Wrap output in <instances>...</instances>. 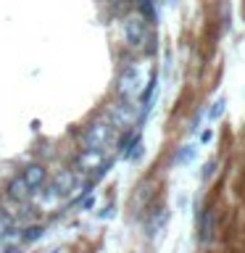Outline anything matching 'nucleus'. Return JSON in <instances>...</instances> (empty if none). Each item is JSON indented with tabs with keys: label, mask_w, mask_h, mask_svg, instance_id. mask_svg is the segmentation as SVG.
<instances>
[{
	"label": "nucleus",
	"mask_w": 245,
	"mask_h": 253,
	"mask_svg": "<svg viewBox=\"0 0 245 253\" xmlns=\"http://www.w3.org/2000/svg\"><path fill=\"white\" fill-rule=\"evenodd\" d=\"M108 140H111V124L108 122H92L82 132V142H84V148H90V150H100Z\"/></svg>",
	"instance_id": "1"
},
{
	"label": "nucleus",
	"mask_w": 245,
	"mask_h": 253,
	"mask_svg": "<svg viewBox=\"0 0 245 253\" xmlns=\"http://www.w3.org/2000/svg\"><path fill=\"white\" fill-rule=\"evenodd\" d=\"M124 37L132 47H142L145 42H150V35H148V24L140 19V16H132L129 21L124 24Z\"/></svg>",
	"instance_id": "2"
},
{
	"label": "nucleus",
	"mask_w": 245,
	"mask_h": 253,
	"mask_svg": "<svg viewBox=\"0 0 245 253\" xmlns=\"http://www.w3.org/2000/svg\"><path fill=\"white\" fill-rule=\"evenodd\" d=\"M21 177H24V182L29 185V190L35 193V190H40L47 182V169L42 164H37V161H32V164H27L24 166V171H21Z\"/></svg>",
	"instance_id": "3"
},
{
	"label": "nucleus",
	"mask_w": 245,
	"mask_h": 253,
	"mask_svg": "<svg viewBox=\"0 0 245 253\" xmlns=\"http://www.w3.org/2000/svg\"><path fill=\"white\" fill-rule=\"evenodd\" d=\"M137 87H140V71H137V66H124L122 74H119V79H116L119 95H132Z\"/></svg>",
	"instance_id": "4"
},
{
	"label": "nucleus",
	"mask_w": 245,
	"mask_h": 253,
	"mask_svg": "<svg viewBox=\"0 0 245 253\" xmlns=\"http://www.w3.org/2000/svg\"><path fill=\"white\" fill-rule=\"evenodd\" d=\"M5 195L11 198L13 203H24V201H29L32 190H29V185H27V182H24V177L19 174V177H13L11 182H8V187H5Z\"/></svg>",
	"instance_id": "5"
},
{
	"label": "nucleus",
	"mask_w": 245,
	"mask_h": 253,
	"mask_svg": "<svg viewBox=\"0 0 245 253\" xmlns=\"http://www.w3.org/2000/svg\"><path fill=\"white\" fill-rule=\"evenodd\" d=\"M74 185H77L74 171H58L53 177V193L55 195H69L71 190H74Z\"/></svg>",
	"instance_id": "6"
},
{
	"label": "nucleus",
	"mask_w": 245,
	"mask_h": 253,
	"mask_svg": "<svg viewBox=\"0 0 245 253\" xmlns=\"http://www.w3.org/2000/svg\"><path fill=\"white\" fill-rule=\"evenodd\" d=\"M134 8H137L140 19L145 24H156L158 21V8H156V0H134Z\"/></svg>",
	"instance_id": "7"
},
{
	"label": "nucleus",
	"mask_w": 245,
	"mask_h": 253,
	"mask_svg": "<svg viewBox=\"0 0 245 253\" xmlns=\"http://www.w3.org/2000/svg\"><path fill=\"white\" fill-rule=\"evenodd\" d=\"M100 164V150H90V148H82V153H79L77 158V166L82 171H90L92 166H98Z\"/></svg>",
	"instance_id": "8"
},
{
	"label": "nucleus",
	"mask_w": 245,
	"mask_h": 253,
	"mask_svg": "<svg viewBox=\"0 0 245 253\" xmlns=\"http://www.w3.org/2000/svg\"><path fill=\"white\" fill-rule=\"evenodd\" d=\"M42 232H45V227L42 224H32V227H27L24 229V243H35V240H40L42 237Z\"/></svg>",
	"instance_id": "9"
},
{
	"label": "nucleus",
	"mask_w": 245,
	"mask_h": 253,
	"mask_svg": "<svg viewBox=\"0 0 245 253\" xmlns=\"http://www.w3.org/2000/svg\"><path fill=\"white\" fill-rule=\"evenodd\" d=\"M5 253H21L19 248H5Z\"/></svg>",
	"instance_id": "10"
}]
</instances>
